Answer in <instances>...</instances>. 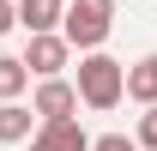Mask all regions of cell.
Instances as JSON below:
<instances>
[{
  "mask_svg": "<svg viewBox=\"0 0 157 151\" xmlns=\"http://www.w3.org/2000/svg\"><path fill=\"white\" fill-rule=\"evenodd\" d=\"M60 6H67V0H60Z\"/></svg>",
  "mask_w": 157,
  "mask_h": 151,
  "instance_id": "4fadbf2b",
  "label": "cell"
},
{
  "mask_svg": "<svg viewBox=\"0 0 157 151\" xmlns=\"http://www.w3.org/2000/svg\"><path fill=\"white\" fill-rule=\"evenodd\" d=\"M30 151H91V133L78 121H48L30 133Z\"/></svg>",
  "mask_w": 157,
  "mask_h": 151,
  "instance_id": "5b68a950",
  "label": "cell"
},
{
  "mask_svg": "<svg viewBox=\"0 0 157 151\" xmlns=\"http://www.w3.org/2000/svg\"><path fill=\"white\" fill-rule=\"evenodd\" d=\"M30 109H36L42 127H48V121H73V115H78V85H73V79H36Z\"/></svg>",
  "mask_w": 157,
  "mask_h": 151,
  "instance_id": "3957f363",
  "label": "cell"
},
{
  "mask_svg": "<svg viewBox=\"0 0 157 151\" xmlns=\"http://www.w3.org/2000/svg\"><path fill=\"white\" fill-rule=\"evenodd\" d=\"M12 24H18V6H12V0H0V37H6Z\"/></svg>",
  "mask_w": 157,
  "mask_h": 151,
  "instance_id": "7c38bea8",
  "label": "cell"
},
{
  "mask_svg": "<svg viewBox=\"0 0 157 151\" xmlns=\"http://www.w3.org/2000/svg\"><path fill=\"white\" fill-rule=\"evenodd\" d=\"M91 151H139V139H127V133H103V139H91Z\"/></svg>",
  "mask_w": 157,
  "mask_h": 151,
  "instance_id": "8fae6325",
  "label": "cell"
},
{
  "mask_svg": "<svg viewBox=\"0 0 157 151\" xmlns=\"http://www.w3.org/2000/svg\"><path fill=\"white\" fill-rule=\"evenodd\" d=\"M36 127H42L36 109H24V103H0V145H24Z\"/></svg>",
  "mask_w": 157,
  "mask_h": 151,
  "instance_id": "52a82bcc",
  "label": "cell"
},
{
  "mask_svg": "<svg viewBox=\"0 0 157 151\" xmlns=\"http://www.w3.org/2000/svg\"><path fill=\"white\" fill-rule=\"evenodd\" d=\"M127 97H133L139 109H151V103H157V48H151L145 60L127 67Z\"/></svg>",
  "mask_w": 157,
  "mask_h": 151,
  "instance_id": "ba28073f",
  "label": "cell"
},
{
  "mask_svg": "<svg viewBox=\"0 0 157 151\" xmlns=\"http://www.w3.org/2000/svg\"><path fill=\"white\" fill-rule=\"evenodd\" d=\"M60 18H67V6H60V0H18V24L30 30V37H55Z\"/></svg>",
  "mask_w": 157,
  "mask_h": 151,
  "instance_id": "8992f818",
  "label": "cell"
},
{
  "mask_svg": "<svg viewBox=\"0 0 157 151\" xmlns=\"http://www.w3.org/2000/svg\"><path fill=\"white\" fill-rule=\"evenodd\" d=\"M133 139H139L145 151H157V103H151L145 115H139V133H133Z\"/></svg>",
  "mask_w": 157,
  "mask_h": 151,
  "instance_id": "30bf717a",
  "label": "cell"
},
{
  "mask_svg": "<svg viewBox=\"0 0 157 151\" xmlns=\"http://www.w3.org/2000/svg\"><path fill=\"white\" fill-rule=\"evenodd\" d=\"M115 30V0H67V18H60V37L73 42L78 55H97Z\"/></svg>",
  "mask_w": 157,
  "mask_h": 151,
  "instance_id": "7a4b0ae2",
  "label": "cell"
},
{
  "mask_svg": "<svg viewBox=\"0 0 157 151\" xmlns=\"http://www.w3.org/2000/svg\"><path fill=\"white\" fill-rule=\"evenodd\" d=\"M67 60H73V42L60 37H30V48H24V67H30V79H60L67 73Z\"/></svg>",
  "mask_w": 157,
  "mask_h": 151,
  "instance_id": "277c9868",
  "label": "cell"
},
{
  "mask_svg": "<svg viewBox=\"0 0 157 151\" xmlns=\"http://www.w3.org/2000/svg\"><path fill=\"white\" fill-rule=\"evenodd\" d=\"M73 85H78V103L103 115V109H115L121 97H127V67L97 48V55H78V79Z\"/></svg>",
  "mask_w": 157,
  "mask_h": 151,
  "instance_id": "6da1fadb",
  "label": "cell"
},
{
  "mask_svg": "<svg viewBox=\"0 0 157 151\" xmlns=\"http://www.w3.org/2000/svg\"><path fill=\"white\" fill-rule=\"evenodd\" d=\"M24 91H30V67H24V55H0V103H18Z\"/></svg>",
  "mask_w": 157,
  "mask_h": 151,
  "instance_id": "9c48e42d",
  "label": "cell"
}]
</instances>
